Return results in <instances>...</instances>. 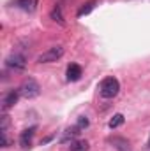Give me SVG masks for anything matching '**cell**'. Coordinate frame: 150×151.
I'll return each mask as SVG.
<instances>
[{"label":"cell","mask_w":150,"mask_h":151,"mask_svg":"<svg viewBox=\"0 0 150 151\" xmlns=\"http://www.w3.org/2000/svg\"><path fill=\"white\" fill-rule=\"evenodd\" d=\"M118 90H120V83L117 77H106L103 79L101 86H99V93L103 99H113L118 95Z\"/></svg>","instance_id":"1"},{"label":"cell","mask_w":150,"mask_h":151,"mask_svg":"<svg viewBox=\"0 0 150 151\" xmlns=\"http://www.w3.org/2000/svg\"><path fill=\"white\" fill-rule=\"evenodd\" d=\"M66 49L62 46H53L50 49H46L44 53H41L37 56V63H51V62H57L64 56Z\"/></svg>","instance_id":"2"},{"label":"cell","mask_w":150,"mask_h":151,"mask_svg":"<svg viewBox=\"0 0 150 151\" xmlns=\"http://www.w3.org/2000/svg\"><path fill=\"white\" fill-rule=\"evenodd\" d=\"M20 93L25 99H36V97H39V93H41V86H39V83L36 79L30 77V79L23 81V84L20 86Z\"/></svg>","instance_id":"3"},{"label":"cell","mask_w":150,"mask_h":151,"mask_svg":"<svg viewBox=\"0 0 150 151\" xmlns=\"http://www.w3.org/2000/svg\"><path fill=\"white\" fill-rule=\"evenodd\" d=\"M5 67L12 70H23L27 67V58L20 53H12L5 58Z\"/></svg>","instance_id":"4"},{"label":"cell","mask_w":150,"mask_h":151,"mask_svg":"<svg viewBox=\"0 0 150 151\" xmlns=\"http://www.w3.org/2000/svg\"><path fill=\"white\" fill-rule=\"evenodd\" d=\"M20 90H11L5 97H4V100H2V109L4 111H7V109H11L12 106H16V102H18V99H20Z\"/></svg>","instance_id":"5"},{"label":"cell","mask_w":150,"mask_h":151,"mask_svg":"<svg viewBox=\"0 0 150 151\" xmlns=\"http://www.w3.org/2000/svg\"><path fill=\"white\" fill-rule=\"evenodd\" d=\"M36 130H37V127H30V128H27V130L21 132V135H20V144H21V148H25V150L30 148V141H32Z\"/></svg>","instance_id":"6"},{"label":"cell","mask_w":150,"mask_h":151,"mask_svg":"<svg viewBox=\"0 0 150 151\" xmlns=\"http://www.w3.org/2000/svg\"><path fill=\"white\" fill-rule=\"evenodd\" d=\"M81 76H83V69H81L78 63H71V65L67 67V81H71V83L79 81Z\"/></svg>","instance_id":"7"},{"label":"cell","mask_w":150,"mask_h":151,"mask_svg":"<svg viewBox=\"0 0 150 151\" xmlns=\"http://www.w3.org/2000/svg\"><path fill=\"white\" fill-rule=\"evenodd\" d=\"M16 5L25 12H34L39 5V0H16Z\"/></svg>","instance_id":"8"},{"label":"cell","mask_w":150,"mask_h":151,"mask_svg":"<svg viewBox=\"0 0 150 151\" xmlns=\"http://www.w3.org/2000/svg\"><path fill=\"white\" fill-rule=\"evenodd\" d=\"M110 142H111V144L118 151H131V148H129V142H127L125 139H122V137H115V139H111Z\"/></svg>","instance_id":"9"},{"label":"cell","mask_w":150,"mask_h":151,"mask_svg":"<svg viewBox=\"0 0 150 151\" xmlns=\"http://www.w3.org/2000/svg\"><path fill=\"white\" fill-rule=\"evenodd\" d=\"M50 18H51L53 21H57L58 25H64V16H62V9H60L58 5H55V7L51 9V12H50Z\"/></svg>","instance_id":"10"},{"label":"cell","mask_w":150,"mask_h":151,"mask_svg":"<svg viewBox=\"0 0 150 151\" xmlns=\"http://www.w3.org/2000/svg\"><path fill=\"white\" fill-rule=\"evenodd\" d=\"M79 130H81L79 127H73V128H67V130H66V135H64V137L60 139V142H67L69 139H74L76 135L79 134Z\"/></svg>","instance_id":"11"},{"label":"cell","mask_w":150,"mask_h":151,"mask_svg":"<svg viewBox=\"0 0 150 151\" xmlns=\"http://www.w3.org/2000/svg\"><path fill=\"white\" fill-rule=\"evenodd\" d=\"M94 4H95L94 0H92V2H87V4H83V5H81V7L78 9V12H76V16H78V18H81V16H85V14H88V12H90V11L94 9Z\"/></svg>","instance_id":"12"},{"label":"cell","mask_w":150,"mask_h":151,"mask_svg":"<svg viewBox=\"0 0 150 151\" xmlns=\"http://www.w3.org/2000/svg\"><path fill=\"white\" fill-rule=\"evenodd\" d=\"M122 123H124V114H115V116H113L111 119H110V123H108V127H110V128H118V127H120V125H122Z\"/></svg>","instance_id":"13"},{"label":"cell","mask_w":150,"mask_h":151,"mask_svg":"<svg viewBox=\"0 0 150 151\" xmlns=\"http://www.w3.org/2000/svg\"><path fill=\"white\" fill-rule=\"evenodd\" d=\"M71 151H88V142H87V141L71 142Z\"/></svg>","instance_id":"14"},{"label":"cell","mask_w":150,"mask_h":151,"mask_svg":"<svg viewBox=\"0 0 150 151\" xmlns=\"http://www.w3.org/2000/svg\"><path fill=\"white\" fill-rule=\"evenodd\" d=\"M9 123H11V119H9V116L5 114V111H4V114H2V125H0V132H2V134H7Z\"/></svg>","instance_id":"15"},{"label":"cell","mask_w":150,"mask_h":151,"mask_svg":"<svg viewBox=\"0 0 150 151\" xmlns=\"http://www.w3.org/2000/svg\"><path fill=\"white\" fill-rule=\"evenodd\" d=\"M88 125H90V123H88V118H87V116H79V118H78V125H76V127H79V128L83 130V128H87Z\"/></svg>","instance_id":"16"},{"label":"cell","mask_w":150,"mask_h":151,"mask_svg":"<svg viewBox=\"0 0 150 151\" xmlns=\"http://www.w3.org/2000/svg\"><path fill=\"white\" fill-rule=\"evenodd\" d=\"M147 146H149V148H150V137H149V144H147Z\"/></svg>","instance_id":"17"}]
</instances>
